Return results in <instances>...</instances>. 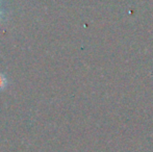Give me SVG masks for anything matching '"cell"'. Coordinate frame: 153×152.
I'll use <instances>...</instances> for the list:
<instances>
[{
	"label": "cell",
	"mask_w": 153,
	"mask_h": 152,
	"mask_svg": "<svg viewBox=\"0 0 153 152\" xmlns=\"http://www.w3.org/2000/svg\"><path fill=\"white\" fill-rule=\"evenodd\" d=\"M6 85H7V78L0 73V91H2L6 87Z\"/></svg>",
	"instance_id": "cell-1"
}]
</instances>
